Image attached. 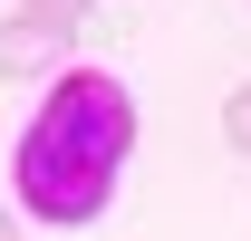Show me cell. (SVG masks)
<instances>
[{
    "label": "cell",
    "mask_w": 251,
    "mask_h": 241,
    "mask_svg": "<svg viewBox=\"0 0 251 241\" xmlns=\"http://www.w3.org/2000/svg\"><path fill=\"white\" fill-rule=\"evenodd\" d=\"M49 48H58V29H39V20H0V77H49Z\"/></svg>",
    "instance_id": "2"
},
{
    "label": "cell",
    "mask_w": 251,
    "mask_h": 241,
    "mask_svg": "<svg viewBox=\"0 0 251 241\" xmlns=\"http://www.w3.org/2000/svg\"><path fill=\"white\" fill-rule=\"evenodd\" d=\"M126 154H135V96L106 68H68L49 106L20 135V212H39L49 232H77L106 212Z\"/></svg>",
    "instance_id": "1"
},
{
    "label": "cell",
    "mask_w": 251,
    "mask_h": 241,
    "mask_svg": "<svg viewBox=\"0 0 251 241\" xmlns=\"http://www.w3.org/2000/svg\"><path fill=\"white\" fill-rule=\"evenodd\" d=\"M20 20H39V29L77 39V29H87V0H20Z\"/></svg>",
    "instance_id": "3"
},
{
    "label": "cell",
    "mask_w": 251,
    "mask_h": 241,
    "mask_svg": "<svg viewBox=\"0 0 251 241\" xmlns=\"http://www.w3.org/2000/svg\"><path fill=\"white\" fill-rule=\"evenodd\" d=\"M0 241H20V222H10V212H0Z\"/></svg>",
    "instance_id": "5"
},
{
    "label": "cell",
    "mask_w": 251,
    "mask_h": 241,
    "mask_svg": "<svg viewBox=\"0 0 251 241\" xmlns=\"http://www.w3.org/2000/svg\"><path fill=\"white\" fill-rule=\"evenodd\" d=\"M222 145H232V154H251V77L222 96Z\"/></svg>",
    "instance_id": "4"
}]
</instances>
